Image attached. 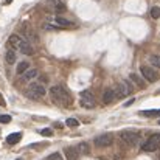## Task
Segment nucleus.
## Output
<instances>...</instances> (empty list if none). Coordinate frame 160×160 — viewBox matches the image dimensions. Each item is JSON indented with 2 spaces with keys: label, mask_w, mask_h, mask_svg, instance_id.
Masks as SVG:
<instances>
[{
  "label": "nucleus",
  "mask_w": 160,
  "mask_h": 160,
  "mask_svg": "<svg viewBox=\"0 0 160 160\" xmlns=\"http://www.w3.org/2000/svg\"><path fill=\"white\" fill-rule=\"evenodd\" d=\"M50 97H52V100H53L54 103L59 104V106L67 107L73 103L72 97L68 95V92H67L62 86H53V87L50 89Z\"/></svg>",
  "instance_id": "f257e3e1"
},
{
  "label": "nucleus",
  "mask_w": 160,
  "mask_h": 160,
  "mask_svg": "<svg viewBox=\"0 0 160 160\" xmlns=\"http://www.w3.org/2000/svg\"><path fill=\"white\" fill-rule=\"evenodd\" d=\"M45 93H47L45 87L39 82H31L27 89V97L31 98V100H39V98L45 97Z\"/></svg>",
  "instance_id": "f03ea898"
},
{
  "label": "nucleus",
  "mask_w": 160,
  "mask_h": 160,
  "mask_svg": "<svg viewBox=\"0 0 160 160\" xmlns=\"http://www.w3.org/2000/svg\"><path fill=\"white\" fill-rule=\"evenodd\" d=\"M159 148H160V134H152L143 143V151H146V152H154Z\"/></svg>",
  "instance_id": "7ed1b4c3"
},
{
  "label": "nucleus",
  "mask_w": 160,
  "mask_h": 160,
  "mask_svg": "<svg viewBox=\"0 0 160 160\" xmlns=\"http://www.w3.org/2000/svg\"><path fill=\"white\" fill-rule=\"evenodd\" d=\"M113 92H115V98H124V97H128L132 92V86L128 81H121V82L117 84Z\"/></svg>",
  "instance_id": "20e7f679"
},
{
  "label": "nucleus",
  "mask_w": 160,
  "mask_h": 160,
  "mask_svg": "<svg viewBox=\"0 0 160 160\" xmlns=\"http://www.w3.org/2000/svg\"><path fill=\"white\" fill-rule=\"evenodd\" d=\"M140 72H142V76L145 78V81H148V82H156V81L159 79V73H157L152 67L142 65V67H140Z\"/></svg>",
  "instance_id": "39448f33"
},
{
  "label": "nucleus",
  "mask_w": 160,
  "mask_h": 160,
  "mask_svg": "<svg viewBox=\"0 0 160 160\" xmlns=\"http://www.w3.org/2000/svg\"><path fill=\"white\" fill-rule=\"evenodd\" d=\"M81 106L86 109H93L95 107V97L92 90H84L81 92Z\"/></svg>",
  "instance_id": "423d86ee"
},
{
  "label": "nucleus",
  "mask_w": 160,
  "mask_h": 160,
  "mask_svg": "<svg viewBox=\"0 0 160 160\" xmlns=\"http://www.w3.org/2000/svg\"><path fill=\"white\" fill-rule=\"evenodd\" d=\"M120 138L128 145V146H135L138 143V135L135 132H129V131H123L120 132Z\"/></svg>",
  "instance_id": "0eeeda50"
},
{
  "label": "nucleus",
  "mask_w": 160,
  "mask_h": 160,
  "mask_svg": "<svg viewBox=\"0 0 160 160\" xmlns=\"http://www.w3.org/2000/svg\"><path fill=\"white\" fill-rule=\"evenodd\" d=\"M112 142H113V138H112L110 134H101V135H98V137L93 138V143L98 148H107V146L112 145Z\"/></svg>",
  "instance_id": "6e6552de"
},
{
  "label": "nucleus",
  "mask_w": 160,
  "mask_h": 160,
  "mask_svg": "<svg viewBox=\"0 0 160 160\" xmlns=\"http://www.w3.org/2000/svg\"><path fill=\"white\" fill-rule=\"evenodd\" d=\"M17 48H19L23 54H27V56H31V54L34 53L33 45H31L28 41H25V39H22V41H20V44H19V47H17Z\"/></svg>",
  "instance_id": "1a4fd4ad"
},
{
  "label": "nucleus",
  "mask_w": 160,
  "mask_h": 160,
  "mask_svg": "<svg viewBox=\"0 0 160 160\" xmlns=\"http://www.w3.org/2000/svg\"><path fill=\"white\" fill-rule=\"evenodd\" d=\"M23 34H25V41H28L30 44L31 42H38V36H36V33L30 28V27H23Z\"/></svg>",
  "instance_id": "9d476101"
},
{
  "label": "nucleus",
  "mask_w": 160,
  "mask_h": 160,
  "mask_svg": "<svg viewBox=\"0 0 160 160\" xmlns=\"http://www.w3.org/2000/svg\"><path fill=\"white\" fill-rule=\"evenodd\" d=\"M129 79H131L134 84H137L138 89H145V87H146V81H145L142 76H138L137 73H131V75H129Z\"/></svg>",
  "instance_id": "9b49d317"
},
{
  "label": "nucleus",
  "mask_w": 160,
  "mask_h": 160,
  "mask_svg": "<svg viewBox=\"0 0 160 160\" xmlns=\"http://www.w3.org/2000/svg\"><path fill=\"white\" fill-rule=\"evenodd\" d=\"M36 76H38V70H36V68H28L27 72L22 73V81H23V82H28V81L34 79Z\"/></svg>",
  "instance_id": "f8f14e48"
},
{
  "label": "nucleus",
  "mask_w": 160,
  "mask_h": 160,
  "mask_svg": "<svg viewBox=\"0 0 160 160\" xmlns=\"http://www.w3.org/2000/svg\"><path fill=\"white\" fill-rule=\"evenodd\" d=\"M103 101H104V104H110V103L115 101V92H113V89H106L103 92Z\"/></svg>",
  "instance_id": "ddd939ff"
},
{
  "label": "nucleus",
  "mask_w": 160,
  "mask_h": 160,
  "mask_svg": "<svg viewBox=\"0 0 160 160\" xmlns=\"http://www.w3.org/2000/svg\"><path fill=\"white\" fill-rule=\"evenodd\" d=\"M20 138H22V134L20 132H14V134H9L6 137V143L8 145H16V143L20 142Z\"/></svg>",
  "instance_id": "4468645a"
},
{
  "label": "nucleus",
  "mask_w": 160,
  "mask_h": 160,
  "mask_svg": "<svg viewBox=\"0 0 160 160\" xmlns=\"http://www.w3.org/2000/svg\"><path fill=\"white\" fill-rule=\"evenodd\" d=\"M64 154H65L67 160L78 159V149H76V148H65V149H64Z\"/></svg>",
  "instance_id": "2eb2a0df"
},
{
  "label": "nucleus",
  "mask_w": 160,
  "mask_h": 160,
  "mask_svg": "<svg viewBox=\"0 0 160 160\" xmlns=\"http://www.w3.org/2000/svg\"><path fill=\"white\" fill-rule=\"evenodd\" d=\"M20 41H22V38H19L17 34H11L9 36V41H8V45L12 47V48H17L19 44H20Z\"/></svg>",
  "instance_id": "dca6fc26"
},
{
  "label": "nucleus",
  "mask_w": 160,
  "mask_h": 160,
  "mask_svg": "<svg viewBox=\"0 0 160 160\" xmlns=\"http://www.w3.org/2000/svg\"><path fill=\"white\" fill-rule=\"evenodd\" d=\"M30 68V64L27 62V61H23V62H19V65H17V73L19 75H22L23 72H27Z\"/></svg>",
  "instance_id": "f3484780"
},
{
  "label": "nucleus",
  "mask_w": 160,
  "mask_h": 160,
  "mask_svg": "<svg viewBox=\"0 0 160 160\" xmlns=\"http://www.w3.org/2000/svg\"><path fill=\"white\" fill-rule=\"evenodd\" d=\"M76 149H78V154H89V152H90V149H89V145H87V143H79Z\"/></svg>",
  "instance_id": "a211bd4d"
},
{
  "label": "nucleus",
  "mask_w": 160,
  "mask_h": 160,
  "mask_svg": "<svg viewBox=\"0 0 160 160\" xmlns=\"http://www.w3.org/2000/svg\"><path fill=\"white\" fill-rule=\"evenodd\" d=\"M5 58H6V62H8V64H14V62H16V53H14V50L9 48V50L6 52V56H5Z\"/></svg>",
  "instance_id": "6ab92c4d"
},
{
  "label": "nucleus",
  "mask_w": 160,
  "mask_h": 160,
  "mask_svg": "<svg viewBox=\"0 0 160 160\" xmlns=\"http://www.w3.org/2000/svg\"><path fill=\"white\" fill-rule=\"evenodd\" d=\"M56 23L61 25V27H73V23H72L70 20L64 19V17H56Z\"/></svg>",
  "instance_id": "aec40b11"
},
{
  "label": "nucleus",
  "mask_w": 160,
  "mask_h": 160,
  "mask_svg": "<svg viewBox=\"0 0 160 160\" xmlns=\"http://www.w3.org/2000/svg\"><path fill=\"white\" fill-rule=\"evenodd\" d=\"M149 62H151L154 67L160 68V56L159 54H151V56H149Z\"/></svg>",
  "instance_id": "412c9836"
},
{
  "label": "nucleus",
  "mask_w": 160,
  "mask_h": 160,
  "mask_svg": "<svg viewBox=\"0 0 160 160\" xmlns=\"http://www.w3.org/2000/svg\"><path fill=\"white\" fill-rule=\"evenodd\" d=\"M65 124H67L68 128H78V126H79V121H78L76 118H67Z\"/></svg>",
  "instance_id": "4be33fe9"
},
{
  "label": "nucleus",
  "mask_w": 160,
  "mask_h": 160,
  "mask_svg": "<svg viewBox=\"0 0 160 160\" xmlns=\"http://www.w3.org/2000/svg\"><path fill=\"white\" fill-rule=\"evenodd\" d=\"M151 16H152V19H159L160 17V8L159 6H154V8L151 9Z\"/></svg>",
  "instance_id": "5701e85b"
},
{
  "label": "nucleus",
  "mask_w": 160,
  "mask_h": 160,
  "mask_svg": "<svg viewBox=\"0 0 160 160\" xmlns=\"http://www.w3.org/2000/svg\"><path fill=\"white\" fill-rule=\"evenodd\" d=\"M47 160H62V156H61L59 152H53V154L48 156V159Z\"/></svg>",
  "instance_id": "b1692460"
},
{
  "label": "nucleus",
  "mask_w": 160,
  "mask_h": 160,
  "mask_svg": "<svg viewBox=\"0 0 160 160\" xmlns=\"http://www.w3.org/2000/svg\"><path fill=\"white\" fill-rule=\"evenodd\" d=\"M41 135H44V137H52V135H53V131H52V129H42V131H41Z\"/></svg>",
  "instance_id": "393cba45"
},
{
  "label": "nucleus",
  "mask_w": 160,
  "mask_h": 160,
  "mask_svg": "<svg viewBox=\"0 0 160 160\" xmlns=\"http://www.w3.org/2000/svg\"><path fill=\"white\" fill-rule=\"evenodd\" d=\"M9 121H11V117H9V115H0V123H5V124H6V123H9Z\"/></svg>",
  "instance_id": "a878e982"
},
{
  "label": "nucleus",
  "mask_w": 160,
  "mask_h": 160,
  "mask_svg": "<svg viewBox=\"0 0 160 160\" xmlns=\"http://www.w3.org/2000/svg\"><path fill=\"white\" fill-rule=\"evenodd\" d=\"M56 9H58V11H64L65 8H64V5H62V3H56Z\"/></svg>",
  "instance_id": "bb28decb"
},
{
  "label": "nucleus",
  "mask_w": 160,
  "mask_h": 160,
  "mask_svg": "<svg viewBox=\"0 0 160 160\" xmlns=\"http://www.w3.org/2000/svg\"><path fill=\"white\" fill-rule=\"evenodd\" d=\"M0 106H6V103H5V100H3L2 95H0Z\"/></svg>",
  "instance_id": "cd10ccee"
},
{
  "label": "nucleus",
  "mask_w": 160,
  "mask_h": 160,
  "mask_svg": "<svg viewBox=\"0 0 160 160\" xmlns=\"http://www.w3.org/2000/svg\"><path fill=\"white\" fill-rule=\"evenodd\" d=\"M134 101H135V100H134V98H132V100H129V101H128V103H126V106H131V104H132V103H134Z\"/></svg>",
  "instance_id": "c85d7f7f"
},
{
  "label": "nucleus",
  "mask_w": 160,
  "mask_h": 160,
  "mask_svg": "<svg viewBox=\"0 0 160 160\" xmlns=\"http://www.w3.org/2000/svg\"><path fill=\"white\" fill-rule=\"evenodd\" d=\"M5 2H6V3H11V2H12V0H5Z\"/></svg>",
  "instance_id": "c756f323"
},
{
  "label": "nucleus",
  "mask_w": 160,
  "mask_h": 160,
  "mask_svg": "<svg viewBox=\"0 0 160 160\" xmlns=\"http://www.w3.org/2000/svg\"><path fill=\"white\" fill-rule=\"evenodd\" d=\"M16 160H23V159H16Z\"/></svg>",
  "instance_id": "7c9ffc66"
},
{
  "label": "nucleus",
  "mask_w": 160,
  "mask_h": 160,
  "mask_svg": "<svg viewBox=\"0 0 160 160\" xmlns=\"http://www.w3.org/2000/svg\"><path fill=\"white\" fill-rule=\"evenodd\" d=\"M159 124H160V120H159Z\"/></svg>",
  "instance_id": "2f4dec72"
}]
</instances>
